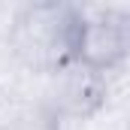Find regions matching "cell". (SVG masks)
I'll list each match as a JSON object with an SVG mask.
<instances>
[{
  "label": "cell",
  "instance_id": "obj_6",
  "mask_svg": "<svg viewBox=\"0 0 130 130\" xmlns=\"http://www.w3.org/2000/svg\"><path fill=\"white\" fill-rule=\"evenodd\" d=\"M36 130H61V124H55V127H36Z\"/></svg>",
  "mask_w": 130,
  "mask_h": 130
},
{
  "label": "cell",
  "instance_id": "obj_5",
  "mask_svg": "<svg viewBox=\"0 0 130 130\" xmlns=\"http://www.w3.org/2000/svg\"><path fill=\"white\" fill-rule=\"evenodd\" d=\"M109 103L130 112V61L109 76Z\"/></svg>",
  "mask_w": 130,
  "mask_h": 130
},
{
  "label": "cell",
  "instance_id": "obj_3",
  "mask_svg": "<svg viewBox=\"0 0 130 130\" xmlns=\"http://www.w3.org/2000/svg\"><path fill=\"white\" fill-rule=\"evenodd\" d=\"M42 109L58 124H76L109 106V76L91 70L82 61H70L42 76Z\"/></svg>",
  "mask_w": 130,
  "mask_h": 130
},
{
  "label": "cell",
  "instance_id": "obj_2",
  "mask_svg": "<svg viewBox=\"0 0 130 130\" xmlns=\"http://www.w3.org/2000/svg\"><path fill=\"white\" fill-rule=\"evenodd\" d=\"M76 61L103 76L130 61V3H97L79 6Z\"/></svg>",
  "mask_w": 130,
  "mask_h": 130
},
{
  "label": "cell",
  "instance_id": "obj_4",
  "mask_svg": "<svg viewBox=\"0 0 130 130\" xmlns=\"http://www.w3.org/2000/svg\"><path fill=\"white\" fill-rule=\"evenodd\" d=\"M61 130H130V112L121 106H106L103 112L76 121V124H61Z\"/></svg>",
  "mask_w": 130,
  "mask_h": 130
},
{
  "label": "cell",
  "instance_id": "obj_1",
  "mask_svg": "<svg viewBox=\"0 0 130 130\" xmlns=\"http://www.w3.org/2000/svg\"><path fill=\"white\" fill-rule=\"evenodd\" d=\"M76 36H79V6L76 3H21V12L12 27L15 67L48 76L58 67L76 61Z\"/></svg>",
  "mask_w": 130,
  "mask_h": 130
}]
</instances>
